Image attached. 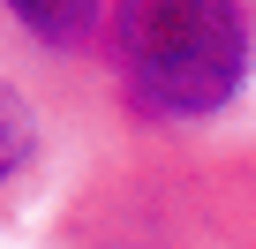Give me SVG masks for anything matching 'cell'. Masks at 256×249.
Wrapping results in <instances>:
<instances>
[{"instance_id":"6da1fadb","label":"cell","mask_w":256,"mask_h":249,"mask_svg":"<svg viewBox=\"0 0 256 249\" xmlns=\"http://www.w3.org/2000/svg\"><path fill=\"white\" fill-rule=\"evenodd\" d=\"M106 53L151 121H211L248 83L241 0H106Z\"/></svg>"},{"instance_id":"7a4b0ae2","label":"cell","mask_w":256,"mask_h":249,"mask_svg":"<svg viewBox=\"0 0 256 249\" xmlns=\"http://www.w3.org/2000/svg\"><path fill=\"white\" fill-rule=\"evenodd\" d=\"M38 46H83L106 23V0H0Z\"/></svg>"},{"instance_id":"3957f363","label":"cell","mask_w":256,"mask_h":249,"mask_svg":"<svg viewBox=\"0 0 256 249\" xmlns=\"http://www.w3.org/2000/svg\"><path fill=\"white\" fill-rule=\"evenodd\" d=\"M30 151H38V113L16 83H0V189L30 166Z\"/></svg>"}]
</instances>
